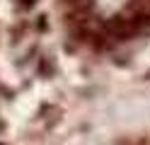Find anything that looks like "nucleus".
I'll list each match as a JSON object with an SVG mask.
<instances>
[{"mask_svg":"<svg viewBox=\"0 0 150 145\" xmlns=\"http://www.w3.org/2000/svg\"><path fill=\"white\" fill-rule=\"evenodd\" d=\"M34 5V0H24V7H32Z\"/></svg>","mask_w":150,"mask_h":145,"instance_id":"1","label":"nucleus"}]
</instances>
